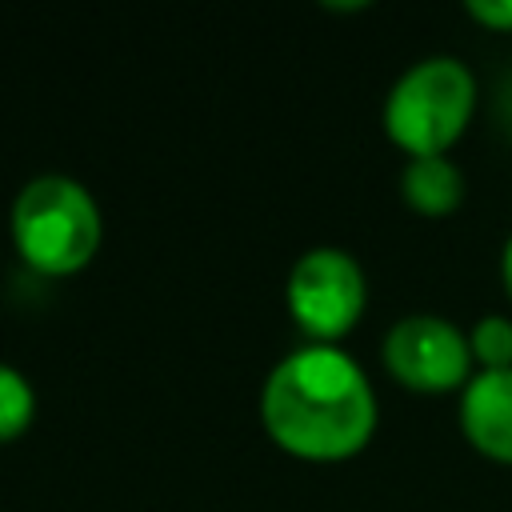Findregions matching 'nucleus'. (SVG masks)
<instances>
[{"label":"nucleus","mask_w":512,"mask_h":512,"mask_svg":"<svg viewBox=\"0 0 512 512\" xmlns=\"http://www.w3.org/2000/svg\"><path fill=\"white\" fill-rule=\"evenodd\" d=\"M12 240L32 268L68 276L100 248V208L72 176H32L12 200Z\"/></svg>","instance_id":"2"},{"label":"nucleus","mask_w":512,"mask_h":512,"mask_svg":"<svg viewBox=\"0 0 512 512\" xmlns=\"http://www.w3.org/2000/svg\"><path fill=\"white\" fill-rule=\"evenodd\" d=\"M260 420L292 456L344 460L360 452L376 428V392L348 352L304 344L268 372L260 388Z\"/></svg>","instance_id":"1"},{"label":"nucleus","mask_w":512,"mask_h":512,"mask_svg":"<svg viewBox=\"0 0 512 512\" xmlns=\"http://www.w3.org/2000/svg\"><path fill=\"white\" fill-rule=\"evenodd\" d=\"M500 272H504V284H508V292H512V236H508L504 256H500Z\"/></svg>","instance_id":"11"},{"label":"nucleus","mask_w":512,"mask_h":512,"mask_svg":"<svg viewBox=\"0 0 512 512\" xmlns=\"http://www.w3.org/2000/svg\"><path fill=\"white\" fill-rule=\"evenodd\" d=\"M384 364L400 384L416 392H448L468 380L472 348L452 320L432 312H412L388 328Z\"/></svg>","instance_id":"5"},{"label":"nucleus","mask_w":512,"mask_h":512,"mask_svg":"<svg viewBox=\"0 0 512 512\" xmlns=\"http://www.w3.org/2000/svg\"><path fill=\"white\" fill-rule=\"evenodd\" d=\"M460 428L484 456L512 464V368H484L464 384Z\"/></svg>","instance_id":"6"},{"label":"nucleus","mask_w":512,"mask_h":512,"mask_svg":"<svg viewBox=\"0 0 512 512\" xmlns=\"http://www.w3.org/2000/svg\"><path fill=\"white\" fill-rule=\"evenodd\" d=\"M404 200L424 216H444L464 200V172L448 156H412L400 172Z\"/></svg>","instance_id":"7"},{"label":"nucleus","mask_w":512,"mask_h":512,"mask_svg":"<svg viewBox=\"0 0 512 512\" xmlns=\"http://www.w3.org/2000/svg\"><path fill=\"white\" fill-rule=\"evenodd\" d=\"M500 104H504V116L512 120V76L504 80V96H500Z\"/></svg>","instance_id":"12"},{"label":"nucleus","mask_w":512,"mask_h":512,"mask_svg":"<svg viewBox=\"0 0 512 512\" xmlns=\"http://www.w3.org/2000/svg\"><path fill=\"white\" fill-rule=\"evenodd\" d=\"M468 12L488 28H512V0H468Z\"/></svg>","instance_id":"10"},{"label":"nucleus","mask_w":512,"mask_h":512,"mask_svg":"<svg viewBox=\"0 0 512 512\" xmlns=\"http://www.w3.org/2000/svg\"><path fill=\"white\" fill-rule=\"evenodd\" d=\"M476 108V76L456 56H424L408 64L384 100L388 136L412 156H444L460 140Z\"/></svg>","instance_id":"3"},{"label":"nucleus","mask_w":512,"mask_h":512,"mask_svg":"<svg viewBox=\"0 0 512 512\" xmlns=\"http://www.w3.org/2000/svg\"><path fill=\"white\" fill-rule=\"evenodd\" d=\"M368 304V280L352 252L320 244L296 256L288 272V312L320 344L344 336Z\"/></svg>","instance_id":"4"},{"label":"nucleus","mask_w":512,"mask_h":512,"mask_svg":"<svg viewBox=\"0 0 512 512\" xmlns=\"http://www.w3.org/2000/svg\"><path fill=\"white\" fill-rule=\"evenodd\" d=\"M468 348L484 368H512V320L480 316L468 332Z\"/></svg>","instance_id":"9"},{"label":"nucleus","mask_w":512,"mask_h":512,"mask_svg":"<svg viewBox=\"0 0 512 512\" xmlns=\"http://www.w3.org/2000/svg\"><path fill=\"white\" fill-rule=\"evenodd\" d=\"M32 412H36V392L28 376L0 360V440L20 436L32 424Z\"/></svg>","instance_id":"8"}]
</instances>
